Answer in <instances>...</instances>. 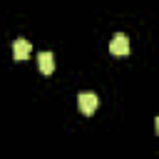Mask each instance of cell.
<instances>
[{
    "mask_svg": "<svg viewBox=\"0 0 159 159\" xmlns=\"http://www.w3.org/2000/svg\"><path fill=\"white\" fill-rule=\"evenodd\" d=\"M97 104H99V99H97V94L94 92H80L77 94V107H80V112L82 114H94V109H97Z\"/></svg>",
    "mask_w": 159,
    "mask_h": 159,
    "instance_id": "6da1fadb",
    "label": "cell"
},
{
    "mask_svg": "<svg viewBox=\"0 0 159 159\" xmlns=\"http://www.w3.org/2000/svg\"><path fill=\"white\" fill-rule=\"evenodd\" d=\"M109 50H112V55H129V40H127V35L117 32L109 40Z\"/></svg>",
    "mask_w": 159,
    "mask_h": 159,
    "instance_id": "7a4b0ae2",
    "label": "cell"
},
{
    "mask_svg": "<svg viewBox=\"0 0 159 159\" xmlns=\"http://www.w3.org/2000/svg\"><path fill=\"white\" fill-rule=\"evenodd\" d=\"M30 42L27 40H22V37H17L15 42H12V57L17 60V62H22V60H27L30 57Z\"/></svg>",
    "mask_w": 159,
    "mask_h": 159,
    "instance_id": "3957f363",
    "label": "cell"
},
{
    "mask_svg": "<svg viewBox=\"0 0 159 159\" xmlns=\"http://www.w3.org/2000/svg\"><path fill=\"white\" fill-rule=\"evenodd\" d=\"M37 67H40L42 75H52V72H55V57H52V52H40Z\"/></svg>",
    "mask_w": 159,
    "mask_h": 159,
    "instance_id": "277c9868",
    "label": "cell"
},
{
    "mask_svg": "<svg viewBox=\"0 0 159 159\" xmlns=\"http://www.w3.org/2000/svg\"><path fill=\"white\" fill-rule=\"evenodd\" d=\"M154 129H157V134H159V117H157V122H154Z\"/></svg>",
    "mask_w": 159,
    "mask_h": 159,
    "instance_id": "5b68a950",
    "label": "cell"
}]
</instances>
